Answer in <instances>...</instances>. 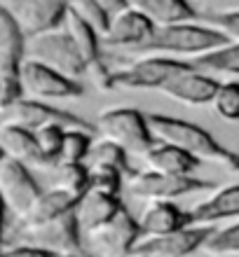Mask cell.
Returning a JSON list of instances; mask_svg holds the SVG:
<instances>
[{
	"mask_svg": "<svg viewBox=\"0 0 239 257\" xmlns=\"http://www.w3.org/2000/svg\"><path fill=\"white\" fill-rule=\"evenodd\" d=\"M0 150H3L5 157L26 164L33 171L45 169L42 155H40V150H38V143H35V134L28 131V128L0 124Z\"/></svg>",
	"mask_w": 239,
	"mask_h": 257,
	"instance_id": "7402d4cb",
	"label": "cell"
},
{
	"mask_svg": "<svg viewBox=\"0 0 239 257\" xmlns=\"http://www.w3.org/2000/svg\"><path fill=\"white\" fill-rule=\"evenodd\" d=\"M239 217V185H225L213 190L211 196H206L204 201L195 203L190 208L192 224L202 227H216L218 222L225 220H237Z\"/></svg>",
	"mask_w": 239,
	"mask_h": 257,
	"instance_id": "d6986e66",
	"label": "cell"
},
{
	"mask_svg": "<svg viewBox=\"0 0 239 257\" xmlns=\"http://www.w3.org/2000/svg\"><path fill=\"white\" fill-rule=\"evenodd\" d=\"M138 241V217L131 215L127 206L110 222L82 234V245L89 257H131Z\"/></svg>",
	"mask_w": 239,
	"mask_h": 257,
	"instance_id": "ba28073f",
	"label": "cell"
},
{
	"mask_svg": "<svg viewBox=\"0 0 239 257\" xmlns=\"http://www.w3.org/2000/svg\"><path fill=\"white\" fill-rule=\"evenodd\" d=\"M230 42L223 31L209 26V24H197V21H183V24H167V26H155L150 38L131 49L134 54H183V56H199L204 52L220 47Z\"/></svg>",
	"mask_w": 239,
	"mask_h": 257,
	"instance_id": "7a4b0ae2",
	"label": "cell"
},
{
	"mask_svg": "<svg viewBox=\"0 0 239 257\" xmlns=\"http://www.w3.org/2000/svg\"><path fill=\"white\" fill-rule=\"evenodd\" d=\"M0 124L21 126V128H28V131H38V128L47 126V124H63L68 128H87V131L96 128L89 122H85L82 117L68 112V110L56 108V105H52L47 101L26 98V96H21L19 101H14L10 108H5L0 112Z\"/></svg>",
	"mask_w": 239,
	"mask_h": 257,
	"instance_id": "8fae6325",
	"label": "cell"
},
{
	"mask_svg": "<svg viewBox=\"0 0 239 257\" xmlns=\"http://www.w3.org/2000/svg\"><path fill=\"white\" fill-rule=\"evenodd\" d=\"M143 162L148 169L171 173V176H192L202 166V162L195 155H190L188 150L178 148L174 143H162V141H157L145 152Z\"/></svg>",
	"mask_w": 239,
	"mask_h": 257,
	"instance_id": "44dd1931",
	"label": "cell"
},
{
	"mask_svg": "<svg viewBox=\"0 0 239 257\" xmlns=\"http://www.w3.org/2000/svg\"><path fill=\"white\" fill-rule=\"evenodd\" d=\"M26 52V35L0 7V75H19Z\"/></svg>",
	"mask_w": 239,
	"mask_h": 257,
	"instance_id": "603a6c76",
	"label": "cell"
},
{
	"mask_svg": "<svg viewBox=\"0 0 239 257\" xmlns=\"http://www.w3.org/2000/svg\"><path fill=\"white\" fill-rule=\"evenodd\" d=\"M77 201L80 199L68 194V192L45 187L42 194L35 199V203L28 208L26 215L17 217V220H10L7 231L21 229V227H33V224H42V222H49V220H56V217H61V215H68V213L75 210Z\"/></svg>",
	"mask_w": 239,
	"mask_h": 257,
	"instance_id": "e0dca14e",
	"label": "cell"
},
{
	"mask_svg": "<svg viewBox=\"0 0 239 257\" xmlns=\"http://www.w3.org/2000/svg\"><path fill=\"white\" fill-rule=\"evenodd\" d=\"M92 145H94V141H92V134L87 128H68L63 136L61 155H59L56 164H85Z\"/></svg>",
	"mask_w": 239,
	"mask_h": 257,
	"instance_id": "83f0119b",
	"label": "cell"
},
{
	"mask_svg": "<svg viewBox=\"0 0 239 257\" xmlns=\"http://www.w3.org/2000/svg\"><path fill=\"white\" fill-rule=\"evenodd\" d=\"M0 7L17 21L26 38L59 28L68 12L66 0H0Z\"/></svg>",
	"mask_w": 239,
	"mask_h": 257,
	"instance_id": "7c38bea8",
	"label": "cell"
},
{
	"mask_svg": "<svg viewBox=\"0 0 239 257\" xmlns=\"http://www.w3.org/2000/svg\"><path fill=\"white\" fill-rule=\"evenodd\" d=\"M141 215H138V227L141 236H157V234H169V231L192 227L190 210H183L176 201H145Z\"/></svg>",
	"mask_w": 239,
	"mask_h": 257,
	"instance_id": "ffe728a7",
	"label": "cell"
},
{
	"mask_svg": "<svg viewBox=\"0 0 239 257\" xmlns=\"http://www.w3.org/2000/svg\"><path fill=\"white\" fill-rule=\"evenodd\" d=\"M24 59L54 68V70L68 75V77H75V80L87 75V63L77 52L75 42L70 40V35L61 26L54 28V31H47V33L26 38Z\"/></svg>",
	"mask_w": 239,
	"mask_h": 257,
	"instance_id": "52a82bcc",
	"label": "cell"
},
{
	"mask_svg": "<svg viewBox=\"0 0 239 257\" xmlns=\"http://www.w3.org/2000/svg\"><path fill=\"white\" fill-rule=\"evenodd\" d=\"M66 5H68V10L73 14H77L80 19L92 24L99 33L106 31V26H108V21H110V14L96 0H66Z\"/></svg>",
	"mask_w": 239,
	"mask_h": 257,
	"instance_id": "1f68e13d",
	"label": "cell"
},
{
	"mask_svg": "<svg viewBox=\"0 0 239 257\" xmlns=\"http://www.w3.org/2000/svg\"><path fill=\"white\" fill-rule=\"evenodd\" d=\"M24 91H21L19 75H0V112L10 108L14 101H19Z\"/></svg>",
	"mask_w": 239,
	"mask_h": 257,
	"instance_id": "836d02e7",
	"label": "cell"
},
{
	"mask_svg": "<svg viewBox=\"0 0 239 257\" xmlns=\"http://www.w3.org/2000/svg\"><path fill=\"white\" fill-rule=\"evenodd\" d=\"M94 126L101 134V138H108V141L122 145L127 152L141 157L157 143L155 134L150 131V124H148V115H143L138 108H131V105H117V108L103 110L96 117Z\"/></svg>",
	"mask_w": 239,
	"mask_h": 257,
	"instance_id": "5b68a950",
	"label": "cell"
},
{
	"mask_svg": "<svg viewBox=\"0 0 239 257\" xmlns=\"http://www.w3.org/2000/svg\"><path fill=\"white\" fill-rule=\"evenodd\" d=\"M42 183L35 178V171L26 164L3 157L0 159V196L10 210V220L26 215L35 199L42 194Z\"/></svg>",
	"mask_w": 239,
	"mask_h": 257,
	"instance_id": "30bf717a",
	"label": "cell"
},
{
	"mask_svg": "<svg viewBox=\"0 0 239 257\" xmlns=\"http://www.w3.org/2000/svg\"><path fill=\"white\" fill-rule=\"evenodd\" d=\"M0 257H49V252L24 243H3L0 245Z\"/></svg>",
	"mask_w": 239,
	"mask_h": 257,
	"instance_id": "e575fe53",
	"label": "cell"
},
{
	"mask_svg": "<svg viewBox=\"0 0 239 257\" xmlns=\"http://www.w3.org/2000/svg\"><path fill=\"white\" fill-rule=\"evenodd\" d=\"M202 21L223 31L230 40H239V7L237 10H216V12L206 14L202 12Z\"/></svg>",
	"mask_w": 239,
	"mask_h": 257,
	"instance_id": "d6a6232c",
	"label": "cell"
},
{
	"mask_svg": "<svg viewBox=\"0 0 239 257\" xmlns=\"http://www.w3.org/2000/svg\"><path fill=\"white\" fill-rule=\"evenodd\" d=\"M211 257H234L239 255V222L227 224V227H216L211 238L202 248Z\"/></svg>",
	"mask_w": 239,
	"mask_h": 257,
	"instance_id": "f546056e",
	"label": "cell"
},
{
	"mask_svg": "<svg viewBox=\"0 0 239 257\" xmlns=\"http://www.w3.org/2000/svg\"><path fill=\"white\" fill-rule=\"evenodd\" d=\"M87 166H113V169L122 171L124 176L131 173V166H129V152L117 145V143L108 141V138H99L94 141L92 150H89V157H87Z\"/></svg>",
	"mask_w": 239,
	"mask_h": 257,
	"instance_id": "4316f807",
	"label": "cell"
},
{
	"mask_svg": "<svg viewBox=\"0 0 239 257\" xmlns=\"http://www.w3.org/2000/svg\"><path fill=\"white\" fill-rule=\"evenodd\" d=\"M19 82L24 96L35 101H66V98H80L85 94L80 80L28 59H24L21 63Z\"/></svg>",
	"mask_w": 239,
	"mask_h": 257,
	"instance_id": "9c48e42d",
	"label": "cell"
},
{
	"mask_svg": "<svg viewBox=\"0 0 239 257\" xmlns=\"http://www.w3.org/2000/svg\"><path fill=\"white\" fill-rule=\"evenodd\" d=\"M129 5L143 12L155 26L202 19V12L192 7L190 0H129Z\"/></svg>",
	"mask_w": 239,
	"mask_h": 257,
	"instance_id": "cb8c5ba5",
	"label": "cell"
},
{
	"mask_svg": "<svg viewBox=\"0 0 239 257\" xmlns=\"http://www.w3.org/2000/svg\"><path fill=\"white\" fill-rule=\"evenodd\" d=\"M148 124L157 141L174 143L178 148L188 150L190 155H195L199 162L216 164L230 173H239V152L218 143L199 124L174 115H162V112H148Z\"/></svg>",
	"mask_w": 239,
	"mask_h": 257,
	"instance_id": "6da1fadb",
	"label": "cell"
},
{
	"mask_svg": "<svg viewBox=\"0 0 239 257\" xmlns=\"http://www.w3.org/2000/svg\"><path fill=\"white\" fill-rule=\"evenodd\" d=\"M96 3H99L108 14H115V12H120L122 7L129 5V0H96Z\"/></svg>",
	"mask_w": 239,
	"mask_h": 257,
	"instance_id": "8d00e7d4",
	"label": "cell"
},
{
	"mask_svg": "<svg viewBox=\"0 0 239 257\" xmlns=\"http://www.w3.org/2000/svg\"><path fill=\"white\" fill-rule=\"evenodd\" d=\"M61 28L70 35V40L75 42L77 52H80L85 63H87V75H92L96 84L106 89L110 68H108V63H106V59H103L101 33H99L92 24H87V21L80 19L77 14H73L70 10L66 12V17H63Z\"/></svg>",
	"mask_w": 239,
	"mask_h": 257,
	"instance_id": "5bb4252c",
	"label": "cell"
},
{
	"mask_svg": "<svg viewBox=\"0 0 239 257\" xmlns=\"http://www.w3.org/2000/svg\"><path fill=\"white\" fill-rule=\"evenodd\" d=\"M218 87H220V82L213 75L190 66L183 73L174 75L162 87L160 94L169 96V98H174L178 103H188V105H206V103L213 101Z\"/></svg>",
	"mask_w": 239,
	"mask_h": 257,
	"instance_id": "2e32d148",
	"label": "cell"
},
{
	"mask_svg": "<svg viewBox=\"0 0 239 257\" xmlns=\"http://www.w3.org/2000/svg\"><path fill=\"white\" fill-rule=\"evenodd\" d=\"M190 61L192 66L204 73H225L239 77V40H230L211 52L192 56Z\"/></svg>",
	"mask_w": 239,
	"mask_h": 257,
	"instance_id": "484cf974",
	"label": "cell"
},
{
	"mask_svg": "<svg viewBox=\"0 0 239 257\" xmlns=\"http://www.w3.org/2000/svg\"><path fill=\"white\" fill-rule=\"evenodd\" d=\"M45 173H47V183H42V187L63 190L77 199L89 190V171L85 164H54L45 169Z\"/></svg>",
	"mask_w": 239,
	"mask_h": 257,
	"instance_id": "d4e9b609",
	"label": "cell"
},
{
	"mask_svg": "<svg viewBox=\"0 0 239 257\" xmlns=\"http://www.w3.org/2000/svg\"><path fill=\"white\" fill-rule=\"evenodd\" d=\"M152 24L143 12H138L136 7H122L120 12L110 14V21L106 31L101 33V42L108 47H124V49H136L138 45H143L150 38Z\"/></svg>",
	"mask_w": 239,
	"mask_h": 257,
	"instance_id": "9a60e30c",
	"label": "cell"
},
{
	"mask_svg": "<svg viewBox=\"0 0 239 257\" xmlns=\"http://www.w3.org/2000/svg\"><path fill=\"white\" fill-rule=\"evenodd\" d=\"M122 208H124V203L120 194L89 187L80 196V201L75 206V217H77V224H80L82 234H87V231L110 222Z\"/></svg>",
	"mask_w": 239,
	"mask_h": 257,
	"instance_id": "ac0fdd59",
	"label": "cell"
},
{
	"mask_svg": "<svg viewBox=\"0 0 239 257\" xmlns=\"http://www.w3.org/2000/svg\"><path fill=\"white\" fill-rule=\"evenodd\" d=\"M131 257H138V255H131Z\"/></svg>",
	"mask_w": 239,
	"mask_h": 257,
	"instance_id": "ab89813d",
	"label": "cell"
},
{
	"mask_svg": "<svg viewBox=\"0 0 239 257\" xmlns=\"http://www.w3.org/2000/svg\"><path fill=\"white\" fill-rule=\"evenodd\" d=\"M7 227H10V210H7L3 196H0V245L5 243L7 238Z\"/></svg>",
	"mask_w": 239,
	"mask_h": 257,
	"instance_id": "d590c367",
	"label": "cell"
},
{
	"mask_svg": "<svg viewBox=\"0 0 239 257\" xmlns=\"http://www.w3.org/2000/svg\"><path fill=\"white\" fill-rule=\"evenodd\" d=\"M192 66L188 59H174V56H138L129 66L110 70L106 89H120V91H134V89H143V91H162V87L174 77V75L183 73Z\"/></svg>",
	"mask_w": 239,
	"mask_h": 257,
	"instance_id": "3957f363",
	"label": "cell"
},
{
	"mask_svg": "<svg viewBox=\"0 0 239 257\" xmlns=\"http://www.w3.org/2000/svg\"><path fill=\"white\" fill-rule=\"evenodd\" d=\"M49 257H89L87 252H63V255H49Z\"/></svg>",
	"mask_w": 239,
	"mask_h": 257,
	"instance_id": "74e56055",
	"label": "cell"
},
{
	"mask_svg": "<svg viewBox=\"0 0 239 257\" xmlns=\"http://www.w3.org/2000/svg\"><path fill=\"white\" fill-rule=\"evenodd\" d=\"M216 227H202L192 224L183 229L157 234V236H141V241L134 248V255L138 257H190L202 250L206 241L211 238Z\"/></svg>",
	"mask_w": 239,
	"mask_h": 257,
	"instance_id": "4fadbf2b",
	"label": "cell"
},
{
	"mask_svg": "<svg viewBox=\"0 0 239 257\" xmlns=\"http://www.w3.org/2000/svg\"><path fill=\"white\" fill-rule=\"evenodd\" d=\"M66 131H68V126H63V124H47V126L33 131L38 150H40V155H42V162H45V169H49V166H54L59 162Z\"/></svg>",
	"mask_w": 239,
	"mask_h": 257,
	"instance_id": "f1b7e54d",
	"label": "cell"
},
{
	"mask_svg": "<svg viewBox=\"0 0 239 257\" xmlns=\"http://www.w3.org/2000/svg\"><path fill=\"white\" fill-rule=\"evenodd\" d=\"M3 157H5V155H3V150H0V159H3Z\"/></svg>",
	"mask_w": 239,
	"mask_h": 257,
	"instance_id": "f35d334b",
	"label": "cell"
},
{
	"mask_svg": "<svg viewBox=\"0 0 239 257\" xmlns=\"http://www.w3.org/2000/svg\"><path fill=\"white\" fill-rule=\"evenodd\" d=\"M5 243H24L33 245L49 255H63V252H85L82 245V229L77 224L75 210L68 215H61L56 220L33 227H21V229L7 231Z\"/></svg>",
	"mask_w": 239,
	"mask_h": 257,
	"instance_id": "8992f818",
	"label": "cell"
},
{
	"mask_svg": "<svg viewBox=\"0 0 239 257\" xmlns=\"http://www.w3.org/2000/svg\"><path fill=\"white\" fill-rule=\"evenodd\" d=\"M124 187L129 196L141 201H176L195 192L213 190L216 183L195 176H171L155 169H131V173L124 178Z\"/></svg>",
	"mask_w": 239,
	"mask_h": 257,
	"instance_id": "277c9868",
	"label": "cell"
},
{
	"mask_svg": "<svg viewBox=\"0 0 239 257\" xmlns=\"http://www.w3.org/2000/svg\"><path fill=\"white\" fill-rule=\"evenodd\" d=\"M213 112L225 122H239V80L220 82L211 101Z\"/></svg>",
	"mask_w": 239,
	"mask_h": 257,
	"instance_id": "4dcf8cb0",
	"label": "cell"
}]
</instances>
